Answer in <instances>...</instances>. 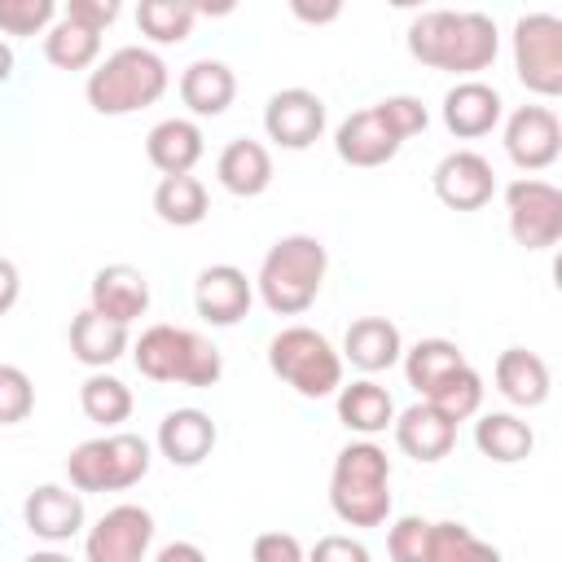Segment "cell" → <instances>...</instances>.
I'll return each mask as SVG.
<instances>
[{
	"mask_svg": "<svg viewBox=\"0 0 562 562\" xmlns=\"http://www.w3.org/2000/svg\"><path fill=\"white\" fill-rule=\"evenodd\" d=\"M496 22L479 9H430L408 22V53L430 70L474 75L496 61Z\"/></svg>",
	"mask_w": 562,
	"mask_h": 562,
	"instance_id": "1",
	"label": "cell"
},
{
	"mask_svg": "<svg viewBox=\"0 0 562 562\" xmlns=\"http://www.w3.org/2000/svg\"><path fill=\"white\" fill-rule=\"evenodd\" d=\"M329 505L347 527H382L391 518V461L378 443L360 439L334 457Z\"/></svg>",
	"mask_w": 562,
	"mask_h": 562,
	"instance_id": "2",
	"label": "cell"
},
{
	"mask_svg": "<svg viewBox=\"0 0 562 562\" xmlns=\"http://www.w3.org/2000/svg\"><path fill=\"white\" fill-rule=\"evenodd\" d=\"M325 268H329V255L316 237L307 233H290L281 241H272V250L263 255L259 263V299L268 312L277 316H299L316 303L321 294V281H325Z\"/></svg>",
	"mask_w": 562,
	"mask_h": 562,
	"instance_id": "3",
	"label": "cell"
},
{
	"mask_svg": "<svg viewBox=\"0 0 562 562\" xmlns=\"http://www.w3.org/2000/svg\"><path fill=\"white\" fill-rule=\"evenodd\" d=\"M83 92H88V105L105 119L136 114L167 92V61L154 48H136V44L114 48L105 61H97Z\"/></svg>",
	"mask_w": 562,
	"mask_h": 562,
	"instance_id": "4",
	"label": "cell"
},
{
	"mask_svg": "<svg viewBox=\"0 0 562 562\" xmlns=\"http://www.w3.org/2000/svg\"><path fill=\"white\" fill-rule=\"evenodd\" d=\"M132 360L149 382H180V386H215L224 373L220 347L180 325H149L136 338Z\"/></svg>",
	"mask_w": 562,
	"mask_h": 562,
	"instance_id": "5",
	"label": "cell"
},
{
	"mask_svg": "<svg viewBox=\"0 0 562 562\" xmlns=\"http://www.w3.org/2000/svg\"><path fill=\"white\" fill-rule=\"evenodd\" d=\"M66 474L75 492H127L149 474V443L132 430L83 439L66 457Z\"/></svg>",
	"mask_w": 562,
	"mask_h": 562,
	"instance_id": "6",
	"label": "cell"
},
{
	"mask_svg": "<svg viewBox=\"0 0 562 562\" xmlns=\"http://www.w3.org/2000/svg\"><path fill=\"white\" fill-rule=\"evenodd\" d=\"M268 369L303 400H325L342 386V356L329 347L325 334L307 325H290L268 342Z\"/></svg>",
	"mask_w": 562,
	"mask_h": 562,
	"instance_id": "7",
	"label": "cell"
},
{
	"mask_svg": "<svg viewBox=\"0 0 562 562\" xmlns=\"http://www.w3.org/2000/svg\"><path fill=\"white\" fill-rule=\"evenodd\" d=\"M514 70L536 97L562 92V18L527 13L514 22Z\"/></svg>",
	"mask_w": 562,
	"mask_h": 562,
	"instance_id": "8",
	"label": "cell"
},
{
	"mask_svg": "<svg viewBox=\"0 0 562 562\" xmlns=\"http://www.w3.org/2000/svg\"><path fill=\"white\" fill-rule=\"evenodd\" d=\"M509 233L522 250H549L562 237V189L549 180H514L505 189Z\"/></svg>",
	"mask_w": 562,
	"mask_h": 562,
	"instance_id": "9",
	"label": "cell"
},
{
	"mask_svg": "<svg viewBox=\"0 0 562 562\" xmlns=\"http://www.w3.org/2000/svg\"><path fill=\"white\" fill-rule=\"evenodd\" d=\"M154 540V514L140 505H114L88 527L83 562H145Z\"/></svg>",
	"mask_w": 562,
	"mask_h": 562,
	"instance_id": "10",
	"label": "cell"
},
{
	"mask_svg": "<svg viewBox=\"0 0 562 562\" xmlns=\"http://www.w3.org/2000/svg\"><path fill=\"white\" fill-rule=\"evenodd\" d=\"M562 127L549 105H518L505 123V154L522 171H544L558 162Z\"/></svg>",
	"mask_w": 562,
	"mask_h": 562,
	"instance_id": "11",
	"label": "cell"
},
{
	"mask_svg": "<svg viewBox=\"0 0 562 562\" xmlns=\"http://www.w3.org/2000/svg\"><path fill=\"white\" fill-rule=\"evenodd\" d=\"M263 132L281 149H307L325 132V101L307 88H281L263 105Z\"/></svg>",
	"mask_w": 562,
	"mask_h": 562,
	"instance_id": "12",
	"label": "cell"
},
{
	"mask_svg": "<svg viewBox=\"0 0 562 562\" xmlns=\"http://www.w3.org/2000/svg\"><path fill=\"white\" fill-rule=\"evenodd\" d=\"M404 136L391 127V119L382 114V105H369V110H356L338 123L334 132V149L347 167H382L400 154Z\"/></svg>",
	"mask_w": 562,
	"mask_h": 562,
	"instance_id": "13",
	"label": "cell"
},
{
	"mask_svg": "<svg viewBox=\"0 0 562 562\" xmlns=\"http://www.w3.org/2000/svg\"><path fill=\"white\" fill-rule=\"evenodd\" d=\"M430 180H435V198H439L443 206H452V211H479V206H487L492 193H496V171H492V162H487L483 154H474V149H452V154H443Z\"/></svg>",
	"mask_w": 562,
	"mask_h": 562,
	"instance_id": "14",
	"label": "cell"
},
{
	"mask_svg": "<svg viewBox=\"0 0 562 562\" xmlns=\"http://www.w3.org/2000/svg\"><path fill=\"white\" fill-rule=\"evenodd\" d=\"M255 303V285L233 263H211L193 281V307L206 325H237Z\"/></svg>",
	"mask_w": 562,
	"mask_h": 562,
	"instance_id": "15",
	"label": "cell"
},
{
	"mask_svg": "<svg viewBox=\"0 0 562 562\" xmlns=\"http://www.w3.org/2000/svg\"><path fill=\"white\" fill-rule=\"evenodd\" d=\"M88 307L114 325H132L136 316H145L149 307V277L132 263H105L92 277L88 290Z\"/></svg>",
	"mask_w": 562,
	"mask_h": 562,
	"instance_id": "16",
	"label": "cell"
},
{
	"mask_svg": "<svg viewBox=\"0 0 562 562\" xmlns=\"http://www.w3.org/2000/svg\"><path fill=\"white\" fill-rule=\"evenodd\" d=\"M22 522L31 536L61 544L83 527V496L61 487V483H40L26 501H22Z\"/></svg>",
	"mask_w": 562,
	"mask_h": 562,
	"instance_id": "17",
	"label": "cell"
},
{
	"mask_svg": "<svg viewBox=\"0 0 562 562\" xmlns=\"http://www.w3.org/2000/svg\"><path fill=\"white\" fill-rule=\"evenodd\" d=\"M501 123V92L483 79H461L443 92V127L461 140L487 136Z\"/></svg>",
	"mask_w": 562,
	"mask_h": 562,
	"instance_id": "18",
	"label": "cell"
},
{
	"mask_svg": "<svg viewBox=\"0 0 562 562\" xmlns=\"http://www.w3.org/2000/svg\"><path fill=\"white\" fill-rule=\"evenodd\" d=\"M395 443L413 457V461H443L448 452H452V443H457V422H448L435 404H413V408H404L395 422Z\"/></svg>",
	"mask_w": 562,
	"mask_h": 562,
	"instance_id": "19",
	"label": "cell"
},
{
	"mask_svg": "<svg viewBox=\"0 0 562 562\" xmlns=\"http://www.w3.org/2000/svg\"><path fill=\"white\" fill-rule=\"evenodd\" d=\"M215 448V422L211 413L202 408H171L162 422H158V452L171 461V465H202Z\"/></svg>",
	"mask_w": 562,
	"mask_h": 562,
	"instance_id": "20",
	"label": "cell"
},
{
	"mask_svg": "<svg viewBox=\"0 0 562 562\" xmlns=\"http://www.w3.org/2000/svg\"><path fill=\"white\" fill-rule=\"evenodd\" d=\"M215 176H220V184H224L228 193H237V198H259V193L272 184V154H268L259 140L237 136V140H228V145L220 149Z\"/></svg>",
	"mask_w": 562,
	"mask_h": 562,
	"instance_id": "21",
	"label": "cell"
},
{
	"mask_svg": "<svg viewBox=\"0 0 562 562\" xmlns=\"http://www.w3.org/2000/svg\"><path fill=\"white\" fill-rule=\"evenodd\" d=\"M342 356L364 373H382L404 356V338L386 316H360L342 334Z\"/></svg>",
	"mask_w": 562,
	"mask_h": 562,
	"instance_id": "22",
	"label": "cell"
},
{
	"mask_svg": "<svg viewBox=\"0 0 562 562\" xmlns=\"http://www.w3.org/2000/svg\"><path fill=\"white\" fill-rule=\"evenodd\" d=\"M496 391L518 408H536L549 400V364L527 347H505L496 356Z\"/></svg>",
	"mask_w": 562,
	"mask_h": 562,
	"instance_id": "23",
	"label": "cell"
},
{
	"mask_svg": "<svg viewBox=\"0 0 562 562\" xmlns=\"http://www.w3.org/2000/svg\"><path fill=\"white\" fill-rule=\"evenodd\" d=\"M233 97H237V75H233L224 61L202 57V61L184 66V75H180V101H184L198 119L224 114V110L233 105Z\"/></svg>",
	"mask_w": 562,
	"mask_h": 562,
	"instance_id": "24",
	"label": "cell"
},
{
	"mask_svg": "<svg viewBox=\"0 0 562 562\" xmlns=\"http://www.w3.org/2000/svg\"><path fill=\"white\" fill-rule=\"evenodd\" d=\"M145 154L162 176H189L202 158V132L189 119H162L149 127Z\"/></svg>",
	"mask_w": 562,
	"mask_h": 562,
	"instance_id": "25",
	"label": "cell"
},
{
	"mask_svg": "<svg viewBox=\"0 0 562 562\" xmlns=\"http://www.w3.org/2000/svg\"><path fill=\"white\" fill-rule=\"evenodd\" d=\"M127 351V325H114L105 316H97L92 307H83L75 321H70V356L88 369H105L114 364L119 356Z\"/></svg>",
	"mask_w": 562,
	"mask_h": 562,
	"instance_id": "26",
	"label": "cell"
},
{
	"mask_svg": "<svg viewBox=\"0 0 562 562\" xmlns=\"http://www.w3.org/2000/svg\"><path fill=\"white\" fill-rule=\"evenodd\" d=\"M338 417L356 435H382L395 422V400L373 378H360L351 386H338Z\"/></svg>",
	"mask_w": 562,
	"mask_h": 562,
	"instance_id": "27",
	"label": "cell"
},
{
	"mask_svg": "<svg viewBox=\"0 0 562 562\" xmlns=\"http://www.w3.org/2000/svg\"><path fill=\"white\" fill-rule=\"evenodd\" d=\"M474 443L487 461H501V465H514V461H527L531 448H536V435L522 417L514 413H483L474 422Z\"/></svg>",
	"mask_w": 562,
	"mask_h": 562,
	"instance_id": "28",
	"label": "cell"
},
{
	"mask_svg": "<svg viewBox=\"0 0 562 562\" xmlns=\"http://www.w3.org/2000/svg\"><path fill=\"white\" fill-rule=\"evenodd\" d=\"M461 364H465V356H461V347L448 342V338H422V342H413V347L404 351V378H408L413 391H422V400H426L452 369H461Z\"/></svg>",
	"mask_w": 562,
	"mask_h": 562,
	"instance_id": "29",
	"label": "cell"
},
{
	"mask_svg": "<svg viewBox=\"0 0 562 562\" xmlns=\"http://www.w3.org/2000/svg\"><path fill=\"white\" fill-rule=\"evenodd\" d=\"M44 57H48L57 70H88V66L101 57V35L61 13V18L48 26V35H44Z\"/></svg>",
	"mask_w": 562,
	"mask_h": 562,
	"instance_id": "30",
	"label": "cell"
},
{
	"mask_svg": "<svg viewBox=\"0 0 562 562\" xmlns=\"http://www.w3.org/2000/svg\"><path fill=\"white\" fill-rule=\"evenodd\" d=\"M154 211L162 224L193 228L206 220V184L198 176H162L154 189Z\"/></svg>",
	"mask_w": 562,
	"mask_h": 562,
	"instance_id": "31",
	"label": "cell"
},
{
	"mask_svg": "<svg viewBox=\"0 0 562 562\" xmlns=\"http://www.w3.org/2000/svg\"><path fill=\"white\" fill-rule=\"evenodd\" d=\"M79 408L97 426H119L132 417V391L110 373H88L79 386Z\"/></svg>",
	"mask_w": 562,
	"mask_h": 562,
	"instance_id": "32",
	"label": "cell"
},
{
	"mask_svg": "<svg viewBox=\"0 0 562 562\" xmlns=\"http://www.w3.org/2000/svg\"><path fill=\"white\" fill-rule=\"evenodd\" d=\"M198 4L189 0H140L136 9V26L154 40V44H180L193 31Z\"/></svg>",
	"mask_w": 562,
	"mask_h": 562,
	"instance_id": "33",
	"label": "cell"
},
{
	"mask_svg": "<svg viewBox=\"0 0 562 562\" xmlns=\"http://www.w3.org/2000/svg\"><path fill=\"white\" fill-rule=\"evenodd\" d=\"M426 404H435L448 422H465V417H474V413L483 408V378H479L470 364H461V369H452V373L426 395Z\"/></svg>",
	"mask_w": 562,
	"mask_h": 562,
	"instance_id": "34",
	"label": "cell"
},
{
	"mask_svg": "<svg viewBox=\"0 0 562 562\" xmlns=\"http://www.w3.org/2000/svg\"><path fill=\"white\" fill-rule=\"evenodd\" d=\"M430 562H501V553L487 540H479L465 522H435Z\"/></svg>",
	"mask_w": 562,
	"mask_h": 562,
	"instance_id": "35",
	"label": "cell"
},
{
	"mask_svg": "<svg viewBox=\"0 0 562 562\" xmlns=\"http://www.w3.org/2000/svg\"><path fill=\"white\" fill-rule=\"evenodd\" d=\"M386 549H391V562H430V553H435V522H426L417 514H404L400 522H391Z\"/></svg>",
	"mask_w": 562,
	"mask_h": 562,
	"instance_id": "36",
	"label": "cell"
},
{
	"mask_svg": "<svg viewBox=\"0 0 562 562\" xmlns=\"http://www.w3.org/2000/svg\"><path fill=\"white\" fill-rule=\"evenodd\" d=\"M35 408V386L18 364H0V426L26 422Z\"/></svg>",
	"mask_w": 562,
	"mask_h": 562,
	"instance_id": "37",
	"label": "cell"
},
{
	"mask_svg": "<svg viewBox=\"0 0 562 562\" xmlns=\"http://www.w3.org/2000/svg\"><path fill=\"white\" fill-rule=\"evenodd\" d=\"M57 18L53 0H0V31L4 35H40Z\"/></svg>",
	"mask_w": 562,
	"mask_h": 562,
	"instance_id": "38",
	"label": "cell"
},
{
	"mask_svg": "<svg viewBox=\"0 0 562 562\" xmlns=\"http://www.w3.org/2000/svg\"><path fill=\"white\" fill-rule=\"evenodd\" d=\"M382 105V114L391 119V127L408 140V136H417V132H426V123H430V114H426V105L417 101V97H386V101H378Z\"/></svg>",
	"mask_w": 562,
	"mask_h": 562,
	"instance_id": "39",
	"label": "cell"
},
{
	"mask_svg": "<svg viewBox=\"0 0 562 562\" xmlns=\"http://www.w3.org/2000/svg\"><path fill=\"white\" fill-rule=\"evenodd\" d=\"M250 558L255 562H303V544L290 531H263V536H255Z\"/></svg>",
	"mask_w": 562,
	"mask_h": 562,
	"instance_id": "40",
	"label": "cell"
},
{
	"mask_svg": "<svg viewBox=\"0 0 562 562\" xmlns=\"http://www.w3.org/2000/svg\"><path fill=\"white\" fill-rule=\"evenodd\" d=\"M303 562H369V549H364L360 540L334 531V536H321Z\"/></svg>",
	"mask_w": 562,
	"mask_h": 562,
	"instance_id": "41",
	"label": "cell"
},
{
	"mask_svg": "<svg viewBox=\"0 0 562 562\" xmlns=\"http://www.w3.org/2000/svg\"><path fill=\"white\" fill-rule=\"evenodd\" d=\"M66 18H75V22H83L88 31H105L114 18H119V0H70L66 9H61Z\"/></svg>",
	"mask_w": 562,
	"mask_h": 562,
	"instance_id": "42",
	"label": "cell"
},
{
	"mask_svg": "<svg viewBox=\"0 0 562 562\" xmlns=\"http://www.w3.org/2000/svg\"><path fill=\"white\" fill-rule=\"evenodd\" d=\"M18 294H22V277H18V263L0 255V316H4V312L18 303Z\"/></svg>",
	"mask_w": 562,
	"mask_h": 562,
	"instance_id": "43",
	"label": "cell"
},
{
	"mask_svg": "<svg viewBox=\"0 0 562 562\" xmlns=\"http://www.w3.org/2000/svg\"><path fill=\"white\" fill-rule=\"evenodd\" d=\"M154 562H206V553L193 544V540H171L154 553Z\"/></svg>",
	"mask_w": 562,
	"mask_h": 562,
	"instance_id": "44",
	"label": "cell"
},
{
	"mask_svg": "<svg viewBox=\"0 0 562 562\" xmlns=\"http://www.w3.org/2000/svg\"><path fill=\"white\" fill-rule=\"evenodd\" d=\"M338 13H342L338 4H316V9H312V4L294 0V18H303V22H334Z\"/></svg>",
	"mask_w": 562,
	"mask_h": 562,
	"instance_id": "45",
	"label": "cell"
},
{
	"mask_svg": "<svg viewBox=\"0 0 562 562\" xmlns=\"http://www.w3.org/2000/svg\"><path fill=\"white\" fill-rule=\"evenodd\" d=\"M9 75H13V48H9L4 40H0V83H4Z\"/></svg>",
	"mask_w": 562,
	"mask_h": 562,
	"instance_id": "46",
	"label": "cell"
},
{
	"mask_svg": "<svg viewBox=\"0 0 562 562\" xmlns=\"http://www.w3.org/2000/svg\"><path fill=\"white\" fill-rule=\"evenodd\" d=\"M22 562H75V558H66V553H57V549H40V553H31V558H22Z\"/></svg>",
	"mask_w": 562,
	"mask_h": 562,
	"instance_id": "47",
	"label": "cell"
}]
</instances>
